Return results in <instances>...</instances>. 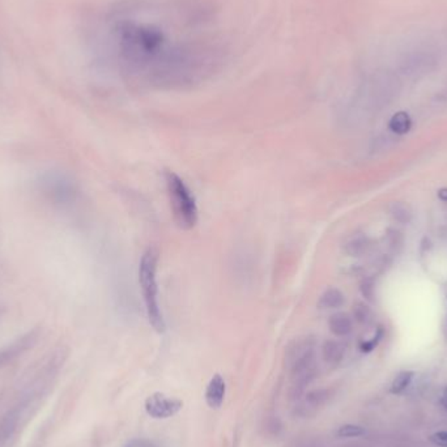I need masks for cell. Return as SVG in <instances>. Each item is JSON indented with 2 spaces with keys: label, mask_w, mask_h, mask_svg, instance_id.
Returning <instances> with one entry per match:
<instances>
[{
  "label": "cell",
  "mask_w": 447,
  "mask_h": 447,
  "mask_svg": "<svg viewBox=\"0 0 447 447\" xmlns=\"http://www.w3.org/2000/svg\"><path fill=\"white\" fill-rule=\"evenodd\" d=\"M157 265L159 253L154 249H148L140 259L139 265V283L142 288V298L145 304V312L153 330L159 334L166 331V323L159 302V286H157Z\"/></svg>",
  "instance_id": "obj_1"
},
{
  "label": "cell",
  "mask_w": 447,
  "mask_h": 447,
  "mask_svg": "<svg viewBox=\"0 0 447 447\" xmlns=\"http://www.w3.org/2000/svg\"><path fill=\"white\" fill-rule=\"evenodd\" d=\"M165 181L175 223L182 229H191L198 223V207L193 193L173 172L165 173Z\"/></svg>",
  "instance_id": "obj_2"
},
{
  "label": "cell",
  "mask_w": 447,
  "mask_h": 447,
  "mask_svg": "<svg viewBox=\"0 0 447 447\" xmlns=\"http://www.w3.org/2000/svg\"><path fill=\"white\" fill-rule=\"evenodd\" d=\"M145 412L157 420H163L177 415L182 409L183 402L168 397L161 393H154L145 399Z\"/></svg>",
  "instance_id": "obj_3"
},
{
  "label": "cell",
  "mask_w": 447,
  "mask_h": 447,
  "mask_svg": "<svg viewBox=\"0 0 447 447\" xmlns=\"http://www.w3.org/2000/svg\"><path fill=\"white\" fill-rule=\"evenodd\" d=\"M38 336H40V328H34L29 332H27L25 335L21 336L20 339H17L8 348L1 351L0 352V366L8 362L12 358L19 356L20 353L25 352L27 349H29L38 340Z\"/></svg>",
  "instance_id": "obj_4"
},
{
  "label": "cell",
  "mask_w": 447,
  "mask_h": 447,
  "mask_svg": "<svg viewBox=\"0 0 447 447\" xmlns=\"http://www.w3.org/2000/svg\"><path fill=\"white\" fill-rule=\"evenodd\" d=\"M225 394H226V383L223 376L220 374H214L205 390L207 404L214 409H219L223 406Z\"/></svg>",
  "instance_id": "obj_5"
},
{
  "label": "cell",
  "mask_w": 447,
  "mask_h": 447,
  "mask_svg": "<svg viewBox=\"0 0 447 447\" xmlns=\"http://www.w3.org/2000/svg\"><path fill=\"white\" fill-rule=\"evenodd\" d=\"M46 191L51 193L52 198L58 200H67L73 193L71 183L64 181L61 177H51L46 182Z\"/></svg>",
  "instance_id": "obj_6"
},
{
  "label": "cell",
  "mask_w": 447,
  "mask_h": 447,
  "mask_svg": "<svg viewBox=\"0 0 447 447\" xmlns=\"http://www.w3.org/2000/svg\"><path fill=\"white\" fill-rule=\"evenodd\" d=\"M328 327L334 335L346 336L352 332L353 322H352V318L346 313L339 312V313H335L330 316Z\"/></svg>",
  "instance_id": "obj_7"
},
{
  "label": "cell",
  "mask_w": 447,
  "mask_h": 447,
  "mask_svg": "<svg viewBox=\"0 0 447 447\" xmlns=\"http://www.w3.org/2000/svg\"><path fill=\"white\" fill-rule=\"evenodd\" d=\"M346 297L342 293V291L336 288H328L321 295L318 306L321 309H339L344 305Z\"/></svg>",
  "instance_id": "obj_8"
},
{
  "label": "cell",
  "mask_w": 447,
  "mask_h": 447,
  "mask_svg": "<svg viewBox=\"0 0 447 447\" xmlns=\"http://www.w3.org/2000/svg\"><path fill=\"white\" fill-rule=\"evenodd\" d=\"M370 249V241L365 235L351 238L346 244V253L349 256H362Z\"/></svg>",
  "instance_id": "obj_9"
},
{
  "label": "cell",
  "mask_w": 447,
  "mask_h": 447,
  "mask_svg": "<svg viewBox=\"0 0 447 447\" xmlns=\"http://www.w3.org/2000/svg\"><path fill=\"white\" fill-rule=\"evenodd\" d=\"M388 127L393 133H397V135H404V133H409V130L412 127V119L406 112H399L393 115V118L390 119V123H388Z\"/></svg>",
  "instance_id": "obj_10"
},
{
  "label": "cell",
  "mask_w": 447,
  "mask_h": 447,
  "mask_svg": "<svg viewBox=\"0 0 447 447\" xmlns=\"http://www.w3.org/2000/svg\"><path fill=\"white\" fill-rule=\"evenodd\" d=\"M391 217L400 224H409L413 217V211L409 204L404 202H394L390 207Z\"/></svg>",
  "instance_id": "obj_11"
},
{
  "label": "cell",
  "mask_w": 447,
  "mask_h": 447,
  "mask_svg": "<svg viewBox=\"0 0 447 447\" xmlns=\"http://www.w3.org/2000/svg\"><path fill=\"white\" fill-rule=\"evenodd\" d=\"M344 356V346L335 340H328L323 346V357L330 364L339 362Z\"/></svg>",
  "instance_id": "obj_12"
},
{
  "label": "cell",
  "mask_w": 447,
  "mask_h": 447,
  "mask_svg": "<svg viewBox=\"0 0 447 447\" xmlns=\"http://www.w3.org/2000/svg\"><path fill=\"white\" fill-rule=\"evenodd\" d=\"M412 379H413V373L412 372H402V373H399L397 378L393 381L391 393L393 394H402L406 387L411 385Z\"/></svg>",
  "instance_id": "obj_13"
},
{
  "label": "cell",
  "mask_w": 447,
  "mask_h": 447,
  "mask_svg": "<svg viewBox=\"0 0 447 447\" xmlns=\"http://www.w3.org/2000/svg\"><path fill=\"white\" fill-rule=\"evenodd\" d=\"M386 238L388 249H390L394 254H399V253L402 251V249H403V244H404L403 234L400 233L397 229H388Z\"/></svg>",
  "instance_id": "obj_14"
},
{
  "label": "cell",
  "mask_w": 447,
  "mask_h": 447,
  "mask_svg": "<svg viewBox=\"0 0 447 447\" xmlns=\"http://www.w3.org/2000/svg\"><path fill=\"white\" fill-rule=\"evenodd\" d=\"M336 434L342 438L360 437V436L365 434V429L362 427H358V425L346 424V425L339 427Z\"/></svg>",
  "instance_id": "obj_15"
},
{
  "label": "cell",
  "mask_w": 447,
  "mask_h": 447,
  "mask_svg": "<svg viewBox=\"0 0 447 447\" xmlns=\"http://www.w3.org/2000/svg\"><path fill=\"white\" fill-rule=\"evenodd\" d=\"M353 314H355V318H356L358 322L365 323V322H367V321L370 319V316H372V310H370L369 306H366L365 304L357 302L355 307H353Z\"/></svg>",
  "instance_id": "obj_16"
},
{
  "label": "cell",
  "mask_w": 447,
  "mask_h": 447,
  "mask_svg": "<svg viewBox=\"0 0 447 447\" xmlns=\"http://www.w3.org/2000/svg\"><path fill=\"white\" fill-rule=\"evenodd\" d=\"M361 293L365 297L367 301H373L374 300V295H376V288H374V281L373 279H365L362 283H361Z\"/></svg>",
  "instance_id": "obj_17"
},
{
  "label": "cell",
  "mask_w": 447,
  "mask_h": 447,
  "mask_svg": "<svg viewBox=\"0 0 447 447\" xmlns=\"http://www.w3.org/2000/svg\"><path fill=\"white\" fill-rule=\"evenodd\" d=\"M430 442L441 447H447V432H438L430 436Z\"/></svg>",
  "instance_id": "obj_18"
},
{
  "label": "cell",
  "mask_w": 447,
  "mask_h": 447,
  "mask_svg": "<svg viewBox=\"0 0 447 447\" xmlns=\"http://www.w3.org/2000/svg\"><path fill=\"white\" fill-rule=\"evenodd\" d=\"M123 447H156L151 441L148 439H142V438H136L131 439L130 442H127Z\"/></svg>",
  "instance_id": "obj_19"
},
{
  "label": "cell",
  "mask_w": 447,
  "mask_h": 447,
  "mask_svg": "<svg viewBox=\"0 0 447 447\" xmlns=\"http://www.w3.org/2000/svg\"><path fill=\"white\" fill-rule=\"evenodd\" d=\"M438 198L442 200V202H446L447 203V189H441L438 191Z\"/></svg>",
  "instance_id": "obj_20"
},
{
  "label": "cell",
  "mask_w": 447,
  "mask_h": 447,
  "mask_svg": "<svg viewBox=\"0 0 447 447\" xmlns=\"http://www.w3.org/2000/svg\"><path fill=\"white\" fill-rule=\"evenodd\" d=\"M441 402H442V406H445L447 409V387L444 390V393H442V399H441Z\"/></svg>",
  "instance_id": "obj_21"
}]
</instances>
